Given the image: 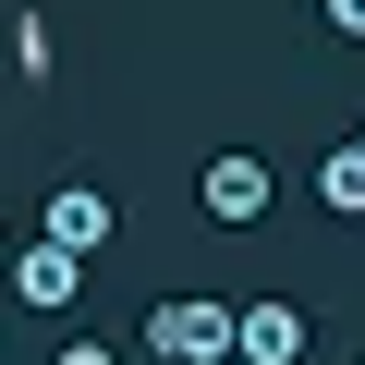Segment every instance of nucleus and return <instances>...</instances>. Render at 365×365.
Here are the masks:
<instances>
[{"label":"nucleus","instance_id":"obj_4","mask_svg":"<svg viewBox=\"0 0 365 365\" xmlns=\"http://www.w3.org/2000/svg\"><path fill=\"white\" fill-rule=\"evenodd\" d=\"M110 220H122V207H110V195H98V182H61V195H49V207H37V232H61V244H73V256H98V244H110Z\"/></svg>","mask_w":365,"mask_h":365},{"label":"nucleus","instance_id":"obj_2","mask_svg":"<svg viewBox=\"0 0 365 365\" xmlns=\"http://www.w3.org/2000/svg\"><path fill=\"white\" fill-rule=\"evenodd\" d=\"M195 207H207V232H256V220L280 207V170H268L256 146H220V158L195 170Z\"/></svg>","mask_w":365,"mask_h":365},{"label":"nucleus","instance_id":"obj_9","mask_svg":"<svg viewBox=\"0 0 365 365\" xmlns=\"http://www.w3.org/2000/svg\"><path fill=\"white\" fill-rule=\"evenodd\" d=\"M353 365H365V353H353Z\"/></svg>","mask_w":365,"mask_h":365},{"label":"nucleus","instance_id":"obj_1","mask_svg":"<svg viewBox=\"0 0 365 365\" xmlns=\"http://www.w3.org/2000/svg\"><path fill=\"white\" fill-rule=\"evenodd\" d=\"M146 353H158V365H244V304L158 292V304H146Z\"/></svg>","mask_w":365,"mask_h":365},{"label":"nucleus","instance_id":"obj_6","mask_svg":"<svg viewBox=\"0 0 365 365\" xmlns=\"http://www.w3.org/2000/svg\"><path fill=\"white\" fill-rule=\"evenodd\" d=\"M317 207H329V220H365V134L317 158Z\"/></svg>","mask_w":365,"mask_h":365},{"label":"nucleus","instance_id":"obj_8","mask_svg":"<svg viewBox=\"0 0 365 365\" xmlns=\"http://www.w3.org/2000/svg\"><path fill=\"white\" fill-rule=\"evenodd\" d=\"M317 13H329V37H365V0H317Z\"/></svg>","mask_w":365,"mask_h":365},{"label":"nucleus","instance_id":"obj_5","mask_svg":"<svg viewBox=\"0 0 365 365\" xmlns=\"http://www.w3.org/2000/svg\"><path fill=\"white\" fill-rule=\"evenodd\" d=\"M244 365H304V304H244Z\"/></svg>","mask_w":365,"mask_h":365},{"label":"nucleus","instance_id":"obj_3","mask_svg":"<svg viewBox=\"0 0 365 365\" xmlns=\"http://www.w3.org/2000/svg\"><path fill=\"white\" fill-rule=\"evenodd\" d=\"M13 304H37V317H61V304H86V256H73L61 232H37V244L13 256Z\"/></svg>","mask_w":365,"mask_h":365},{"label":"nucleus","instance_id":"obj_7","mask_svg":"<svg viewBox=\"0 0 365 365\" xmlns=\"http://www.w3.org/2000/svg\"><path fill=\"white\" fill-rule=\"evenodd\" d=\"M49 365H122V353H110V341H86V329H73V341H61V353H49Z\"/></svg>","mask_w":365,"mask_h":365}]
</instances>
